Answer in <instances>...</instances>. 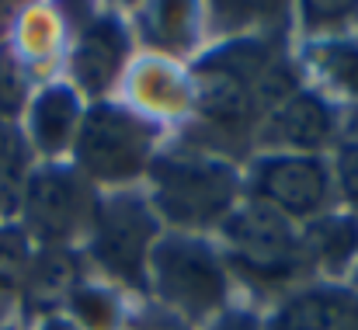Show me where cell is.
Wrapping results in <instances>:
<instances>
[{
	"mask_svg": "<svg viewBox=\"0 0 358 330\" xmlns=\"http://www.w3.org/2000/svg\"><path fill=\"white\" fill-rule=\"evenodd\" d=\"M143 181L150 209L174 233L209 236L243 202V167L188 143L160 146Z\"/></svg>",
	"mask_w": 358,
	"mask_h": 330,
	"instance_id": "1",
	"label": "cell"
},
{
	"mask_svg": "<svg viewBox=\"0 0 358 330\" xmlns=\"http://www.w3.org/2000/svg\"><path fill=\"white\" fill-rule=\"evenodd\" d=\"M146 296L188 330L209 327L234 306V275L213 236L164 229L150 250Z\"/></svg>",
	"mask_w": 358,
	"mask_h": 330,
	"instance_id": "2",
	"label": "cell"
},
{
	"mask_svg": "<svg viewBox=\"0 0 358 330\" xmlns=\"http://www.w3.org/2000/svg\"><path fill=\"white\" fill-rule=\"evenodd\" d=\"M164 125L129 108L125 101L105 98L84 108L70 164L91 181L98 192L132 188L146 178L153 157L160 153Z\"/></svg>",
	"mask_w": 358,
	"mask_h": 330,
	"instance_id": "3",
	"label": "cell"
},
{
	"mask_svg": "<svg viewBox=\"0 0 358 330\" xmlns=\"http://www.w3.org/2000/svg\"><path fill=\"white\" fill-rule=\"evenodd\" d=\"M220 250L243 285L257 292H278V299L310 278L299 226L278 216L275 209L243 199L216 229Z\"/></svg>",
	"mask_w": 358,
	"mask_h": 330,
	"instance_id": "4",
	"label": "cell"
},
{
	"mask_svg": "<svg viewBox=\"0 0 358 330\" xmlns=\"http://www.w3.org/2000/svg\"><path fill=\"white\" fill-rule=\"evenodd\" d=\"M160 233L164 226L150 209L143 188H112V192H98L84 247L91 264L105 278L146 296L150 250Z\"/></svg>",
	"mask_w": 358,
	"mask_h": 330,
	"instance_id": "5",
	"label": "cell"
},
{
	"mask_svg": "<svg viewBox=\"0 0 358 330\" xmlns=\"http://www.w3.org/2000/svg\"><path fill=\"white\" fill-rule=\"evenodd\" d=\"M98 188L73 164H38L21 192L17 226L38 247H73L87 236Z\"/></svg>",
	"mask_w": 358,
	"mask_h": 330,
	"instance_id": "6",
	"label": "cell"
},
{
	"mask_svg": "<svg viewBox=\"0 0 358 330\" xmlns=\"http://www.w3.org/2000/svg\"><path fill=\"white\" fill-rule=\"evenodd\" d=\"M243 199L261 202L296 226L338 209L331 160L306 153H254L243 164Z\"/></svg>",
	"mask_w": 358,
	"mask_h": 330,
	"instance_id": "7",
	"label": "cell"
},
{
	"mask_svg": "<svg viewBox=\"0 0 358 330\" xmlns=\"http://www.w3.org/2000/svg\"><path fill=\"white\" fill-rule=\"evenodd\" d=\"M132 28L129 21L119 17L115 10H101L94 17H87L77 35L73 45L66 52V70H70V87L91 105V101H105L112 98V91L122 84L132 56Z\"/></svg>",
	"mask_w": 358,
	"mask_h": 330,
	"instance_id": "8",
	"label": "cell"
},
{
	"mask_svg": "<svg viewBox=\"0 0 358 330\" xmlns=\"http://www.w3.org/2000/svg\"><path fill=\"white\" fill-rule=\"evenodd\" d=\"M338 146V105L313 91L299 87L289 101L257 118L254 153H306L327 157Z\"/></svg>",
	"mask_w": 358,
	"mask_h": 330,
	"instance_id": "9",
	"label": "cell"
},
{
	"mask_svg": "<svg viewBox=\"0 0 358 330\" xmlns=\"http://www.w3.org/2000/svg\"><path fill=\"white\" fill-rule=\"evenodd\" d=\"M125 91V105L153 122L188 118L192 115V77L188 66L164 56H136L119 84Z\"/></svg>",
	"mask_w": 358,
	"mask_h": 330,
	"instance_id": "10",
	"label": "cell"
},
{
	"mask_svg": "<svg viewBox=\"0 0 358 330\" xmlns=\"http://www.w3.org/2000/svg\"><path fill=\"white\" fill-rule=\"evenodd\" d=\"M264 320V330H358V292L352 285L306 282L285 292Z\"/></svg>",
	"mask_w": 358,
	"mask_h": 330,
	"instance_id": "11",
	"label": "cell"
},
{
	"mask_svg": "<svg viewBox=\"0 0 358 330\" xmlns=\"http://www.w3.org/2000/svg\"><path fill=\"white\" fill-rule=\"evenodd\" d=\"M84 108L87 101L66 80H52L38 87L35 98L28 101V132H24L31 153H42L45 164H56L59 157H66L73 150Z\"/></svg>",
	"mask_w": 358,
	"mask_h": 330,
	"instance_id": "12",
	"label": "cell"
},
{
	"mask_svg": "<svg viewBox=\"0 0 358 330\" xmlns=\"http://www.w3.org/2000/svg\"><path fill=\"white\" fill-rule=\"evenodd\" d=\"M306 268L313 282L348 285V275L358 261V216L348 209H331L306 226H299Z\"/></svg>",
	"mask_w": 358,
	"mask_h": 330,
	"instance_id": "13",
	"label": "cell"
},
{
	"mask_svg": "<svg viewBox=\"0 0 358 330\" xmlns=\"http://www.w3.org/2000/svg\"><path fill=\"white\" fill-rule=\"evenodd\" d=\"M199 3H178V0H157V3H139L132 10V38L146 49V56H164L181 63L185 56L195 52L199 42Z\"/></svg>",
	"mask_w": 358,
	"mask_h": 330,
	"instance_id": "14",
	"label": "cell"
},
{
	"mask_svg": "<svg viewBox=\"0 0 358 330\" xmlns=\"http://www.w3.org/2000/svg\"><path fill=\"white\" fill-rule=\"evenodd\" d=\"M296 63L303 77H313V91L334 105H358V35L303 42Z\"/></svg>",
	"mask_w": 358,
	"mask_h": 330,
	"instance_id": "15",
	"label": "cell"
},
{
	"mask_svg": "<svg viewBox=\"0 0 358 330\" xmlns=\"http://www.w3.org/2000/svg\"><path fill=\"white\" fill-rule=\"evenodd\" d=\"M77 254L73 247H38L28 261L24 278V299L28 303H49V299H70V292L80 285L77 275Z\"/></svg>",
	"mask_w": 358,
	"mask_h": 330,
	"instance_id": "16",
	"label": "cell"
},
{
	"mask_svg": "<svg viewBox=\"0 0 358 330\" xmlns=\"http://www.w3.org/2000/svg\"><path fill=\"white\" fill-rule=\"evenodd\" d=\"M31 171H35V164H31L28 136L10 118H0V226H7L17 216L21 192H24Z\"/></svg>",
	"mask_w": 358,
	"mask_h": 330,
	"instance_id": "17",
	"label": "cell"
},
{
	"mask_svg": "<svg viewBox=\"0 0 358 330\" xmlns=\"http://www.w3.org/2000/svg\"><path fill=\"white\" fill-rule=\"evenodd\" d=\"M17 56L28 63H49L63 45V17L52 7H28L14 17Z\"/></svg>",
	"mask_w": 358,
	"mask_h": 330,
	"instance_id": "18",
	"label": "cell"
},
{
	"mask_svg": "<svg viewBox=\"0 0 358 330\" xmlns=\"http://www.w3.org/2000/svg\"><path fill=\"white\" fill-rule=\"evenodd\" d=\"M31 261V240L21 226H0V327L3 317L24 299V278Z\"/></svg>",
	"mask_w": 358,
	"mask_h": 330,
	"instance_id": "19",
	"label": "cell"
},
{
	"mask_svg": "<svg viewBox=\"0 0 358 330\" xmlns=\"http://www.w3.org/2000/svg\"><path fill=\"white\" fill-rule=\"evenodd\" d=\"M292 24L299 28L303 42H313V38H338V35H355L358 24V3H299L292 7Z\"/></svg>",
	"mask_w": 358,
	"mask_h": 330,
	"instance_id": "20",
	"label": "cell"
},
{
	"mask_svg": "<svg viewBox=\"0 0 358 330\" xmlns=\"http://www.w3.org/2000/svg\"><path fill=\"white\" fill-rule=\"evenodd\" d=\"M66 306H70V313H73V327L77 330H115L119 327V299L112 296V292H105V289H98V285H77L73 292H70V299H66Z\"/></svg>",
	"mask_w": 358,
	"mask_h": 330,
	"instance_id": "21",
	"label": "cell"
},
{
	"mask_svg": "<svg viewBox=\"0 0 358 330\" xmlns=\"http://www.w3.org/2000/svg\"><path fill=\"white\" fill-rule=\"evenodd\" d=\"M331 181L338 195V209H348L358 216V143H338L331 153Z\"/></svg>",
	"mask_w": 358,
	"mask_h": 330,
	"instance_id": "22",
	"label": "cell"
},
{
	"mask_svg": "<svg viewBox=\"0 0 358 330\" xmlns=\"http://www.w3.org/2000/svg\"><path fill=\"white\" fill-rule=\"evenodd\" d=\"M202 330H264V320L250 306H230L227 313H220L209 327Z\"/></svg>",
	"mask_w": 358,
	"mask_h": 330,
	"instance_id": "23",
	"label": "cell"
},
{
	"mask_svg": "<svg viewBox=\"0 0 358 330\" xmlns=\"http://www.w3.org/2000/svg\"><path fill=\"white\" fill-rule=\"evenodd\" d=\"M38 330H77V327H73L70 320H59V317H52V320H45V324H42Z\"/></svg>",
	"mask_w": 358,
	"mask_h": 330,
	"instance_id": "24",
	"label": "cell"
},
{
	"mask_svg": "<svg viewBox=\"0 0 358 330\" xmlns=\"http://www.w3.org/2000/svg\"><path fill=\"white\" fill-rule=\"evenodd\" d=\"M348 285L358 292V261H355V268H352V275H348Z\"/></svg>",
	"mask_w": 358,
	"mask_h": 330,
	"instance_id": "25",
	"label": "cell"
},
{
	"mask_svg": "<svg viewBox=\"0 0 358 330\" xmlns=\"http://www.w3.org/2000/svg\"><path fill=\"white\" fill-rule=\"evenodd\" d=\"M0 330H10V327H0Z\"/></svg>",
	"mask_w": 358,
	"mask_h": 330,
	"instance_id": "26",
	"label": "cell"
},
{
	"mask_svg": "<svg viewBox=\"0 0 358 330\" xmlns=\"http://www.w3.org/2000/svg\"><path fill=\"white\" fill-rule=\"evenodd\" d=\"M355 28H358V24H355Z\"/></svg>",
	"mask_w": 358,
	"mask_h": 330,
	"instance_id": "27",
	"label": "cell"
}]
</instances>
